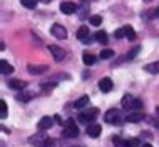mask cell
<instances>
[{"mask_svg": "<svg viewBox=\"0 0 159 147\" xmlns=\"http://www.w3.org/2000/svg\"><path fill=\"white\" fill-rule=\"evenodd\" d=\"M122 107L127 110H141L143 109V100L141 99H134L132 96H124L122 97Z\"/></svg>", "mask_w": 159, "mask_h": 147, "instance_id": "cell-1", "label": "cell"}, {"mask_svg": "<svg viewBox=\"0 0 159 147\" xmlns=\"http://www.w3.org/2000/svg\"><path fill=\"white\" fill-rule=\"evenodd\" d=\"M77 136H79V127L75 125V120L67 119L66 122H64V137L72 139V137H77Z\"/></svg>", "mask_w": 159, "mask_h": 147, "instance_id": "cell-2", "label": "cell"}, {"mask_svg": "<svg viewBox=\"0 0 159 147\" xmlns=\"http://www.w3.org/2000/svg\"><path fill=\"white\" fill-rule=\"evenodd\" d=\"M104 120H106L107 124H111V125H121L124 119H122V115H121V110L111 109V110H107V112H106Z\"/></svg>", "mask_w": 159, "mask_h": 147, "instance_id": "cell-3", "label": "cell"}, {"mask_svg": "<svg viewBox=\"0 0 159 147\" xmlns=\"http://www.w3.org/2000/svg\"><path fill=\"white\" fill-rule=\"evenodd\" d=\"M97 114H99V110L97 109H94V107H91V109H87L85 112H82V114H79V122H82V124H91L94 119L97 117Z\"/></svg>", "mask_w": 159, "mask_h": 147, "instance_id": "cell-4", "label": "cell"}, {"mask_svg": "<svg viewBox=\"0 0 159 147\" xmlns=\"http://www.w3.org/2000/svg\"><path fill=\"white\" fill-rule=\"evenodd\" d=\"M50 32H52V35L55 38H61V40L67 37V30H66V27H62L61 24H54L52 27H50Z\"/></svg>", "mask_w": 159, "mask_h": 147, "instance_id": "cell-5", "label": "cell"}, {"mask_svg": "<svg viewBox=\"0 0 159 147\" xmlns=\"http://www.w3.org/2000/svg\"><path fill=\"white\" fill-rule=\"evenodd\" d=\"M49 50L52 52V57L55 62H62L64 59H66V52H64L61 47H57V45H49Z\"/></svg>", "mask_w": 159, "mask_h": 147, "instance_id": "cell-6", "label": "cell"}, {"mask_svg": "<svg viewBox=\"0 0 159 147\" xmlns=\"http://www.w3.org/2000/svg\"><path fill=\"white\" fill-rule=\"evenodd\" d=\"M61 12L66 14V15H72V14L77 12V5L74 2H62L61 3Z\"/></svg>", "mask_w": 159, "mask_h": 147, "instance_id": "cell-7", "label": "cell"}, {"mask_svg": "<svg viewBox=\"0 0 159 147\" xmlns=\"http://www.w3.org/2000/svg\"><path fill=\"white\" fill-rule=\"evenodd\" d=\"M101 132H102V127L99 124H89L87 125V136L92 137V139L99 137V136H101Z\"/></svg>", "mask_w": 159, "mask_h": 147, "instance_id": "cell-8", "label": "cell"}, {"mask_svg": "<svg viewBox=\"0 0 159 147\" xmlns=\"http://www.w3.org/2000/svg\"><path fill=\"white\" fill-rule=\"evenodd\" d=\"M114 87V84H112V80L109 79V77H104L101 82H99V89L102 90V92H111Z\"/></svg>", "mask_w": 159, "mask_h": 147, "instance_id": "cell-9", "label": "cell"}, {"mask_svg": "<svg viewBox=\"0 0 159 147\" xmlns=\"http://www.w3.org/2000/svg\"><path fill=\"white\" fill-rule=\"evenodd\" d=\"M47 70H49L47 65H29V72L32 75H40V74H45Z\"/></svg>", "mask_w": 159, "mask_h": 147, "instance_id": "cell-10", "label": "cell"}, {"mask_svg": "<svg viewBox=\"0 0 159 147\" xmlns=\"http://www.w3.org/2000/svg\"><path fill=\"white\" fill-rule=\"evenodd\" d=\"M143 119H144L143 112H132V114H129L126 117V120H127V122H131V124H137V122H141Z\"/></svg>", "mask_w": 159, "mask_h": 147, "instance_id": "cell-11", "label": "cell"}, {"mask_svg": "<svg viewBox=\"0 0 159 147\" xmlns=\"http://www.w3.org/2000/svg\"><path fill=\"white\" fill-rule=\"evenodd\" d=\"M37 127L40 129V131H47V129L52 127V117H42L40 120H39Z\"/></svg>", "mask_w": 159, "mask_h": 147, "instance_id": "cell-12", "label": "cell"}, {"mask_svg": "<svg viewBox=\"0 0 159 147\" xmlns=\"http://www.w3.org/2000/svg\"><path fill=\"white\" fill-rule=\"evenodd\" d=\"M8 87L14 89V90H22V89L25 87V82H24V80H19V79L8 80Z\"/></svg>", "mask_w": 159, "mask_h": 147, "instance_id": "cell-13", "label": "cell"}, {"mask_svg": "<svg viewBox=\"0 0 159 147\" xmlns=\"http://www.w3.org/2000/svg\"><path fill=\"white\" fill-rule=\"evenodd\" d=\"M74 107H75V109H84V107H89V96H82L79 100H75Z\"/></svg>", "mask_w": 159, "mask_h": 147, "instance_id": "cell-14", "label": "cell"}, {"mask_svg": "<svg viewBox=\"0 0 159 147\" xmlns=\"http://www.w3.org/2000/svg\"><path fill=\"white\" fill-rule=\"evenodd\" d=\"M0 65H2V67H0V72H2L3 75H8V74L14 72V67H12L7 60H2V62H0Z\"/></svg>", "mask_w": 159, "mask_h": 147, "instance_id": "cell-15", "label": "cell"}, {"mask_svg": "<svg viewBox=\"0 0 159 147\" xmlns=\"http://www.w3.org/2000/svg\"><path fill=\"white\" fill-rule=\"evenodd\" d=\"M94 38L99 42V44H107V33L104 32V30H99V32H96V35H94Z\"/></svg>", "mask_w": 159, "mask_h": 147, "instance_id": "cell-16", "label": "cell"}, {"mask_svg": "<svg viewBox=\"0 0 159 147\" xmlns=\"http://www.w3.org/2000/svg\"><path fill=\"white\" fill-rule=\"evenodd\" d=\"M87 37H91V35H89V27H80L79 30H77V38H79L80 42L85 40Z\"/></svg>", "mask_w": 159, "mask_h": 147, "instance_id": "cell-17", "label": "cell"}, {"mask_svg": "<svg viewBox=\"0 0 159 147\" xmlns=\"http://www.w3.org/2000/svg\"><path fill=\"white\" fill-rule=\"evenodd\" d=\"M144 70L149 72V74H159V60L157 62H152V64H148V65L144 67Z\"/></svg>", "mask_w": 159, "mask_h": 147, "instance_id": "cell-18", "label": "cell"}, {"mask_svg": "<svg viewBox=\"0 0 159 147\" xmlns=\"http://www.w3.org/2000/svg\"><path fill=\"white\" fill-rule=\"evenodd\" d=\"M82 60H84V64H85V65H92V64L96 62V57H94L92 54H87V52H84Z\"/></svg>", "mask_w": 159, "mask_h": 147, "instance_id": "cell-19", "label": "cell"}, {"mask_svg": "<svg viewBox=\"0 0 159 147\" xmlns=\"http://www.w3.org/2000/svg\"><path fill=\"white\" fill-rule=\"evenodd\" d=\"M124 30H126V38H129V40H136V32L132 27H129V25H126L124 27Z\"/></svg>", "mask_w": 159, "mask_h": 147, "instance_id": "cell-20", "label": "cell"}, {"mask_svg": "<svg viewBox=\"0 0 159 147\" xmlns=\"http://www.w3.org/2000/svg\"><path fill=\"white\" fill-rule=\"evenodd\" d=\"M139 50H141V47H139V45H136L132 50H129V52H127L126 59H127V60H132V59H136V55L139 54Z\"/></svg>", "mask_w": 159, "mask_h": 147, "instance_id": "cell-21", "label": "cell"}, {"mask_svg": "<svg viewBox=\"0 0 159 147\" xmlns=\"http://www.w3.org/2000/svg\"><path fill=\"white\" fill-rule=\"evenodd\" d=\"M20 3L25 8H35L37 7V0H20Z\"/></svg>", "mask_w": 159, "mask_h": 147, "instance_id": "cell-22", "label": "cell"}, {"mask_svg": "<svg viewBox=\"0 0 159 147\" xmlns=\"http://www.w3.org/2000/svg\"><path fill=\"white\" fill-rule=\"evenodd\" d=\"M112 142H114V145H116V147H127V140L121 139V137H114Z\"/></svg>", "mask_w": 159, "mask_h": 147, "instance_id": "cell-23", "label": "cell"}, {"mask_svg": "<svg viewBox=\"0 0 159 147\" xmlns=\"http://www.w3.org/2000/svg\"><path fill=\"white\" fill-rule=\"evenodd\" d=\"M0 117H2V119L7 117V102L5 100L0 102Z\"/></svg>", "mask_w": 159, "mask_h": 147, "instance_id": "cell-24", "label": "cell"}, {"mask_svg": "<svg viewBox=\"0 0 159 147\" xmlns=\"http://www.w3.org/2000/svg\"><path fill=\"white\" fill-rule=\"evenodd\" d=\"M114 55V50H111V49H104L101 52V59H111Z\"/></svg>", "mask_w": 159, "mask_h": 147, "instance_id": "cell-25", "label": "cell"}, {"mask_svg": "<svg viewBox=\"0 0 159 147\" xmlns=\"http://www.w3.org/2000/svg\"><path fill=\"white\" fill-rule=\"evenodd\" d=\"M87 17V2H84L82 8L79 10V19H85Z\"/></svg>", "mask_w": 159, "mask_h": 147, "instance_id": "cell-26", "label": "cell"}, {"mask_svg": "<svg viewBox=\"0 0 159 147\" xmlns=\"http://www.w3.org/2000/svg\"><path fill=\"white\" fill-rule=\"evenodd\" d=\"M101 22H102V17H99V15H92V17H91V24L94 25V27L101 25Z\"/></svg>", "mask_w": 159, "mask_h": 147, "instance_id": "cell-27", "label": "cell"}, {"mask_svg": "<svg viewBox=\"0 0 159 147\" xmlns=\"http://www.w3.org/2000/svg\"><path fill=\"white\" fill-rule=\"evenodd\" d=\"M37 147H54V140L52 139H45V140H42Z\"/></svg>", "mask_w": 159, "mask_h": 147, "instance_id": "cell-28", "label": "cell"}, {"mask_svg": "<svg viewBox=\"0 0 159 147\" xmlns=\"http://www.w3.org/2000/svg\"><path fill=\"white\" fill-rule=\"evenodd\" d=\"M114 37L116 38H122V37H126V30H124V27H121V29H117L114 32Z\"/></svg>", "mask_w": 159, "mask_h": 147, "instance_id": "cell-29", "label": "cell"}, {"mask_svg": "<svg viewBox=\"0 0 159 147\" xmlns=\"http://www.w3.org/2000/svg\"><path fill=\"white\" fill-rule=\"evenodd\" d=\"M127 147H141V140L139 139H129Z\"/></svg>", "mask_w": 159, "mask_h": 147, "instance_id": "cell-30", "label": "cell"}, {"mask_svg": "<svg viewBox=\"0 0 159 147\" xmlns=\"http://www.w3.org/2000/svg\"><path fill=\"white\" fill-rule=\"evenodd\" d=\"M151 15H148V19H159V7L157 8H154L152 12H149Z\"/></svg>", "mask_w": 159, "mask_h": 147, "instance_id": "cell-31", "label": "cell"}, {"mask_svg": "<svg viewBox=\"0 0 159 147\" xmlns=\"http://www.w3.org/2000/svg\"><path fill=\"white\" fill-rule=\"evenodd\" d=\"M55 87V84H42V90L44 92H49V90H52Z\"/></svg>", "mask_w": 159, "mask_h": 147, "instance_id": "cell-32", "label": "cell"}, {"mask_svg": "<svg viewBox=\"0 0 159 147\" xmlns=\"http://www.w3.org/2000/svg\"><path fill=\"white\" fill-rule=\"evenodd\" d=\"M30 99H32L30 94H29V96H20V94L17 96V100H22V102H27V100H30Z\"/></svg>", "mask_w": 159, "mask_h": 147, "instance_id": "cell-33", "label": "cell"}, {"mask_svg": "<svg viewBox=\"0 0 159 147\" xmlns=\"http://www.w3.org/2000/svg\"><path fill=\"white\" fill-rule=\"evenodd\" d=\"M40 2H44V3H50L52 0H40Z\"/></svg>", "mask_w": 159, "mask_h": 147, "instance_id": "cell-34", "label": "cell"}, {"mask_svg": "<svg viewBox=\"0 0 159 147\" xmlns=\"http://www.w3.org/2000/svg\"><path fill=\"white\" fill-rule=\"evenodd\" d=\"M143 147H152L151 144H143Z\"/></svg>", "mask_w": 159, "mask_h": 147, "instance_id": "cell-35", "label": "cell"}, {"mask_svg": "<svg viewBox=\"0 0 159 147\" xmlns=\"http://www.w3.org/2000/svg\"><path fill=\"white\" fill-rule=\"evenodd\" d=\"M70 147H84V145H70Z\"/></svg>", "mask_w": 159, "mask_h": 147, "instance_id": "cell-36", "label": "cell"}, {"mask_svg": "<svg viewBox=\"0 0 159 147\" xmlns=\"http://www.w3.org/2000/svg\"><path fill=\"white\" fill-rule=\"evenodd\" d=\"M144 2H151V0H144Z\"/></svg>", "mask_w": 159, "mask_h": 147, "instance_id": "cell-37", "label": "cell"}]
</instances>
